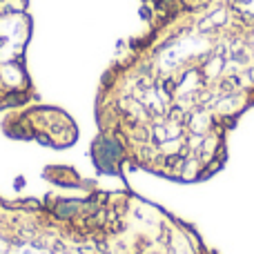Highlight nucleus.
<instances>
[{"label": "nucleus", "mask_w": 254, "mask_h": 254, "mask_svg": "<svg viewBox=\"0 0 254 254\" xmlns=\"http://www.w3.org/2000/svg\"><path fill=\"white\" fill-rule=\"evenodd\" d=\"M31 38V16L27 0L0 2V110L16 107L34 96L27 71V45Z\"/></svg>", "instance_id": "f257e3e1"}, {"label": "nucleus", "mask_w": 254, "mask_h": 254, "mask_svg": "<svg viewBox=\"0 0 254 254\" xmlns=\"http://www.w3.org/2000/svg\"><path fill=\"white\" fill-rule=\"evenodd\" d=\"M230 7L234 13L239 38H241L248 76H250V96L254 103V0H230Z\"/></svg>", "instance_id": "f03ea898"}, {"label": "nucleus", "mask_w": 254, "mask_h": 254, "mask_svg": "<svg viewBox=\"0 0 254 254\" xmlns=\"http://www.w3.org/2000/svg\"><path fill=\"white\" fill-rule=\"evenodd\" d=\"M0 2H2V0H0Z\"/></svg>", "instance_id": "7ed1b4c3"}]
</instances>
